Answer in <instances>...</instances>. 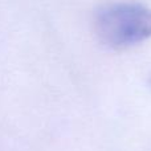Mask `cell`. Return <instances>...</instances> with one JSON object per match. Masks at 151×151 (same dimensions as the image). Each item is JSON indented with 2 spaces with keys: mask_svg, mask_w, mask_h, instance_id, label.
Returning a JSON list of instances; mask_svg holds the SVG:
<instances>
[{
  "mask_svg": "<svg viewBox=\"0 0 151 151\" xmlns=\"http://www.w3.org/2000/svg\"><path fill=\"white\" fill-rule=\"evenodd\" d=\"M101 40L122 49L151 37V11L141 4L122 3L102 9L96 21Z\"/></svg>",
  "mask_w": 151,
  "mask_h": 151,
  "instance_id": "cell-1",
  "label": "cell"
}]
</instances>
